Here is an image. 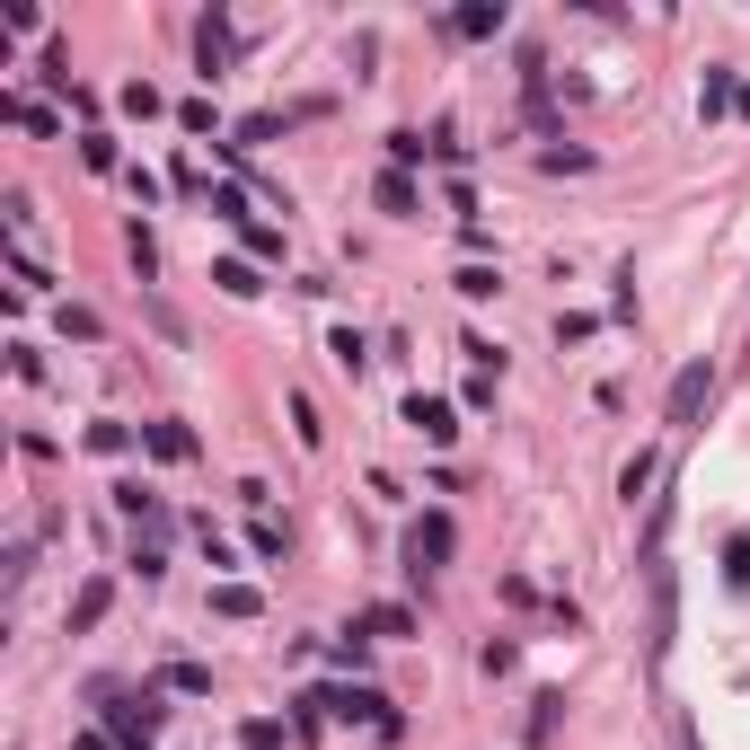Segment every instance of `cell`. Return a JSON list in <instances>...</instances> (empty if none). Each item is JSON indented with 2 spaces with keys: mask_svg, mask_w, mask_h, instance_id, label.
I'll return each instance as SVG.
<instances>
[{
  "mask_svg": "<svg viewBox=\"0 0 750 750\" xmlns=\"http://www.w3.org/2000/svg\"><path fill=\"white\" fill-rule=\"evenodd\" d=\"M442 557H450V521H442V512H424L416 530H406V574H433Z\"/></svg>",
  "mask_w": 750,
  "mask_h": 750,
  "instance_id": "cell-1",
  "label": "cell"
},
{
  "mask_svg": "<svg viewBox=\"0 0 750 750\" xmlns=\"http://www.w3.org/2000/svg\"><path fill=\"white\" fill-rule=\"evenodd\" d=\"M707 389H715V371H707V363H689V371H679V380H671V424H689L698 406H707Z\"/></svg>",
  "mask_w": 750,
  "mask_h": 750,
  "instance_id": "cell-2",
  "label": "cell"
},
{
  "mask_svg": "<svg viewBox=\"0 0 750 750\" xmlns=\"http://www.w3.org/2000/svg\"><path fill=\"white\" fill-rule=\"evenodd\" d=\"M406 424H416V433H424V442H450V433H459V424H450V406H442V397H406Z\"/></svg>",
  "mask_w": 750,
  "mask_h": 750,
  "instance_id": "cell-3",
  "label": "cell"
},
{
  "mask_svg": "<svg viewBox=\"0 0 750 750\" xmlns=\"http://www.w3.org/2000/svg\"><path fill=\"white\" fill-rule=\"evenodd\" d=\"M194 53H203V80H213L221 62H230V27H221V10H213V18L194 27Z\"/></svg>",
  "mask_w": 750,
  "mask_h": 750,
  "instance_id": "cell-4",
  "label": "cell"
},
{
  "mask_svg": "<svg viewBox=\"0 0 750 750\" xmlns=\"http://www.w3.org/2000/svg\"><path fill=\"white\" fill-rule=\"evenodd\" d=\"M115 512H124L132 530H168V512H160V504H151L142 486H115Z\"/></svg>",
  "mask_w": 750,
  "mask_h": 750,
  "instance_id": "cell-5",
  "label": "cell"
},
{
  "mask_svg": "<svg viewBox=\"0 0 750 750\" xmlns=\"http://www.w3.org/2000/svg\"><path fill=\"white\" fill-rule=\"evenodd\" d=\"M450 36H504V10L495 0H468V10L450 18Z\"/></svg>",
  "mask_w": 750,
  "mask_h": 750,
  "instance_id": "cell-6",
  "label": "cell"
},
{
  "mask_svg": "<svg viewBox=\"0 0 750 750\" xmlns=\"http://www.w3.org/2000/svg\"><path fill=\"white\" fill-rule=\"evenodd\" d=\"M106 600H115V583L98 574V583H80V600H72V627H98L106 619Z\"/></svg>",
  "mask_w": 750,
  "mask_h": 750,
  "instance_id": "cell-7",
  "label": "cell"
},
{
  "mask_svg": "<svg viewBox=\"0 0 750 750\" xmlns=\"http://www.w3.org/2000/svg\"><path fill=\"white\" fill-rule=\"evenodd\" d=\"M450 283H459V301H495V292H504V275H495V265H459Z\"/></svg>",
  "mask_w": 750,
  "mask_h": 750,
  "instance_id": "cell-8",
  "label": "cell"
},
{
  "mask_svg": "<svg viewBox=\"0 0 750 750\" xmlns=\"http://www.w3.org/2000/svg\"><path fill=\"white\" fill-rule=\"evenodd\" d=\"M160 679H168V689H177V698H213V671H203V662H168Z\"/></svg>",
  "mask_w": 750,
  "mask_h": 750,
  "instance_id": "cell-9",
  "label": "cell"
},
{
  "mask_svg": "<svg viewBox=\"0 0 750 750\" xmlns=\"http://www.w3.org/2000/svg\"><path fill=\"white\" fill-rule=\"evenodd\" d=\"M363 627H371V636H416V619H406L397 600H380V609H363Z\"/></svg>",
  "mask_w": 750,
  "mask_h": 750,
  "instance_id": "cell-10",
  "label": "cell"
},
{
  "mask_svg": "<svg viewBox=\"0 0 750 750\" xmlns=\"http://www.w3.org/2000/svg\"><path fill=\"white\" fill-rule=\"evenodd\" d=\"M151 450H160V459H194V433H186V424H151Z\"/></svg>",
  "mask_w": 750,
  "mask_h": 750,
  "instance_id": "cell-11",
  "label": "cell"
},
{
  "mask_svg": "<svg viewBox=\"0 0 750 750\" xmlns=\"http://www.w3.org/2000/svg\"><path fill=\"white\" fill-rule=\"evenodd\" d=\"M380 203H389V213H416V177L389 168V177H380Z\"/></svg>",
  "mask_w": 750,
  "mask_h": 750,
  "instance_id": "cell-12",
  "label": "cell"
},
{
  "mask_svg": "<svg viewBox=\"0 0 750 750\" xmlns=\"http://www.w3.org/2000/svg\"><path fill=\"white\" fill-rule=\"evenodd\" d=\"M213 283H221V292H239V301H247V292H265V283H256V265H239V256H230V265H213Z\"/></svg>",
  "mask_w": 750,
  "mask_h": 750,
  "instance_id": "cell-13",
  "label": "cell"
},
{
  "mask_svg": "<svg viewBox=\"0 0 750 750\" xmlns=\"http://www.w3.org/2000/svg\"><path fill=\"white\" fill-rule=\"evenodd\" d=\"M213 609H221V619H256V592H247V583H221Z\"/></svg>",
  "mask_w": 750,
  "mask_h": 750,
  "instance_id": "cell-14",
  "label": "cell"
}]
</instances>
